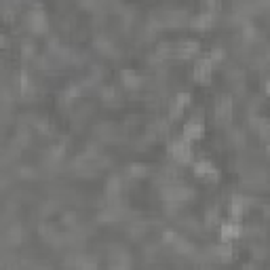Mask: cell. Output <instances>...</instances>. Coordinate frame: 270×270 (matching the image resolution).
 <instances>
[{
	"mask_svg": "<svg viewBox=\"0 0 270 270\" xmlns=\"http://www.w3.org/2000/svg\"><path fill=\"white\" fill-rule=\"evenodd\" d=\"M26 24H28V28L32 32H47L49 21H47V13L42 11V5L40 3L30 7L28 15H26Z\"/></svg>",
	"mask_w": 270,
	"mask_h": 270,
	"instance_id": "1",
	"label": "cell"
},
{
	"mask_svg": "<svg viewBox=\"0 0 270 270\" xmlns=\"http://www.w3.org/2000/svg\"><path fill=\"white\" fill-rule=\"evenodd\" d=\"M192 169H194V175H197V177H203V179H211V182H215V179L220 177V171L215 169V165H213V163H209L207 158H199V160H194Z\"/></svg>",
	"mask_w": 270,
	"mask_h": 270,
	"instance_id": "2",
	"label": "cell"
},
{
	"mask_svg": "<svg viewBox=\"0 0 270 270\" xmlns=\"http://www.w3.org/2000/svg\"><path fill=\"white\" fill-rule=\"evenodd\" d=\"M171 156H173L177 163H188V160L192 158V148H190V142L188 139H173L171 142Z\"/></svg>",
	"mask_w": 270,
	"mask_h": 270,
	"instance_id": "3",
	"label": "cell"
},
{
	"mask_svg": "<svg viewBox=\"0 0 270 270\" xmlns=\"http://www.w3.org/2000/svg\"><path fill=\"white\" fill-rule=\"evenodd\" d=\"M213 63L209 61V57L205 55V57H199L197 59V63H194V68H192V76L197 78V80H201V82H207L209 78H211V68Z\"/></svg>",
	"mask_w": 270,
	"mask_h": 270,
	"instance_id": "4",
	"label": "cell"
},
{
	"mask_svg": "<svg viewBox=\"0 0 270 270\" xmlns=\"http://www.w3.org/2000/svg\"><path fill=\"white\" fill-rule=\"evenodd\" d=\"M215 116H218V121H224V123L230 121V116H232V97L230 95L218 97V102H215Z\"/></svg>",
	"mask_w": 270,
	"mask_h": 270,
	"instance_id": "5",
	"label": "cell"
},
{
	"mask_svg": "<svg viewBox=\"0 0 270 270\" xmlns=\"http://www.w3.org/2000/svg\"><path fill=\"white\" fill-rule=\"evenodd\" d=\"M241 232H243V228H241V224L236 222V220H226V222H222V226H220V234H222V241H232V239H236V236H241Z\"/></svg>",
	"mask_w": 270,
	"mask_h": 270,
	"instance_id": "6",
	"label": "cell"
},
{
	"mask_svg": "<svg viewBox=\"0 0 270 270\" xmlns=\"http://www.w3.org/2000/svg\"><path fill=\"white\" fill-rule=\"evenodd\" d=\"M203 135V123L199 121L197 116L190 118V121L184 125V139H188V142H192V139H199Z\"/></svg>",
	"mask_w": 270,
	"mask_h": 270,
	"instance_id": "7",
	"label": "cell"
},
{
	"mask_svg": "<svg viewBox=\"0 0 270 270\" xmlns=\"http://www.w3.org/2000/svg\"><path fill=\"white\" fill-rule=\"evenodd\" d=\"M121 80H123L125 87H129V89H139V87H142V82H144V78L139 76L135 70H131V68H125L121 72Z\"/></svg>",
	"mask_w": 270,
	"mask_h": 270,
	"instance_id": "8",
	"label": "cell"
},
{
	"mask_svg": "<svg viewBox=\"0 0 270 270\" xmlns=\"http://www.w3.org/2000/svg\"><path fill=\"white\" fill-rule=\"evenodd\" d=\"M247 205H249V199L241 197V194H232V199H230V215H232V220L241 218L243 211L247 209Z\"/></svg>",
	"mask_w": 270,
	"mask_h": 270,
	"instance_id": "9",
	"label": "cell"
},
{
	"mask_svg": "<svg viewBox=\"0 0 270 270\" xmlns=\"http://www.w3.org/2000/svg\"><path fill=\"white\" fill-rule=\"evenodd\" d=\"M213 253L218 255L220 260L228 262L230 257H232V253H234V247H232V243H228V241H222L220 245H215V247H213Z\"/></svg>",
	"mask_w": 270,
	"mask_h": 270,
	"instance_id": "10",
	"label": "cell"
},
{
	"mask_svg": "<svg viewBox=\"0 0 270 270\" xmlns=\"http://www.w3.org/2000/svg\"><path fill=\"white\" fill-rule=\"evenodd\" d=\"M121 190H123V179L118 177V175H112L110 179H108V184H106V194L110 199H118Z\"/></svg>",
	"mask_w": 270,
	"mask_h": 270,
	"instance_id": "11",
	"label": "cell"
},
{
	"mask_svg": "<svg viewBox=\"0 0 270 270\" xmlns=\"http://www.w3.org/2000/svg\"><path fill=\"white\" fill-rule=\"evenodd\" d=\"M211 19H213V13H209V11H201V13L190 17V26L192 28H207L211 24Z\"/></svg>",
	"mask_w": 270,
	"mask_h": 270,
	"instance_id": "12",
	"label": "cell"
},
{
	"mask_svg": "<svg viewBox=\"0 0 270 270\" xmlns=\"http://www.w3.org/2000/svg\"><path fill=\"white\" fill-rule=\"evenodd\" d=\"M173 249L182 255H192L194 253V245L186 239V236H177V241L173 243Z\"/></svg>",
	"mask_w": 270,
	"mask_h": 270,
	"instance_id": "13",
	"label": "cell"
},
{
	"mask_svg": "<svg viewBox=\"0 0 270 270\" xmlns=\"http://www.w3.org/2000/svg\"><path fill=\"white\" fill-rule=\"evenodd\" d=\"M243 34H245V38H255L257 34H260V30H257V28L253 26V21H245Z\"/></svg>",
	"mask_w": 270,
	"mask_h": 270,
	"instance_id": "14",
	"label": "cell"
},
{
	"mask_svg": "<svg viewBox=\"0 0 270 270\" xmlns=\"http://www.w3.org/2000/svg\"><path fill=\"white\" fill-rule=\"evenodd\" d=\"M218 220H220V209L211 207L207 211V215H205V222H207V226H213V224H218Z\"/></svg>",
	"mask_w": 270,
	"mask_h": 270,
	"instance_id": "15",
	"label": "cell"
},
{
	"mask_svg": "<svg viewBox=\"0 0 270 270\" xmlns=\"http://www.w3.org/2000/svg\"><path fill=\"white\" fill-rule=\"evenodd\" d=\"M148 173V167L142 163H133L129 165V175H146Z\"/></svg>",
	"mask_w": 270,
	"mask_h": 270,
	"instance_id": "16",
	"label": "cell"
},
{
	"mask_svg": "<svg viewBox=\"0 0 270 270\" xmlns=\"http://www.w3.org/2000/svg\"><path fill=\"white\" fill-rule=\"evenodd\" d=\"M34 51H36V47H34V42H32V40L21 42V53H24V57H32V55H34Z\"/></svg>",
	"mask_w": 270,
	"mask_h": 270,
	"instance_id": "17",
	"label": "cell"
},
{
	"mask_svg": "<svg viewBox=\"0 0 270 270\" xmlns=\"http://www.w3.org/2000/svg\"><path fill=\"white\" fill-rule=\"evenodd\" d=\"M207 57H209V61H211V63H213V61H220V59L224 57V49H218V47L211 49V51L207 53Z\"/></svg>",
	"mask_w": 270,
	"mask_h": 270,
	"instance_id": "18",
	"label": "cell"
},
{
	"mask_svg": "<svg viewBox=\"0 0 270 270\" xmlns=\"http://www.w3.org/2000/svg\"><path fill=\"white\" fill-rule=\"evenodd\" d=\"M163 241H165V243H171V245H173V243L177 241V234H175L173 230H165V232H163Z\"/></svg>",
	"mask_w": 270,
	"mask_h": 270,
	"instance_id": "19",
	"label": "cell"
},
{
	"mask_svg": "<svg viewBox=\"0 0 270 270\" xmlns=\"http://www.w3.org/2000/svg\"><path fill=\"white\" fill-rule=\"evenodd\" d=\"M74 218H76V215H74L72 211L70 213H63V222H66V224H74V222H76Z\"/></svg>",
	"mask_w": 270,
	"mask_h": 270,
	"instance_id": "20",
	"label": "cell"
},
{
	"mask_svg": "<svg viewBox=\"0 0 270 270\" xmlns=\"http://www.w3.org/2000/svg\"><path fill=\"white\" fill-rule=\"evenodd\" d=\"M243 270H257V268H255V266H251V264H249V266H245V268H243Z\"/></svg>",
	"mask_w": 270,
	"mask_h": 270,
	"instance_id": "21",
	"label": "cell"
},
{
	"mask_svg": "<svg viewBox=\"0 0 270 270\" xmlns=\"http://www.w3.org/2000/svg\"><path fill=\"white\" fill-rule=\"evenodd\" d=\"M266 91H268V93H270V78H268V80H266Z\"/></svg>",
	"mask_w": 270,
	"mask_h": 270,
	"instance_id": "22",
	"label": "cell"
},
{
	"mask_svg": "<svg viewBox=\"0 0 270 270\" xmlns=\"http://www.w3.org/2000/svg\"><path fill=\"white\" fill-rule=\"evenodd\" d=\"M266 152H268V158H270V146H268V148H266Z\"/></svg>",
	"mask_w": 270,
	"mask_h": 270,
	"instance_id": "23",
	"label": "cell"
}]
</instances>
